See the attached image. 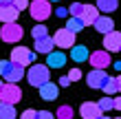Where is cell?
Instances as JSON below:
<instances>
[{"label":"cell","instance_id":"obj_1","mask_svg":"<svg viewBox=\"0 0 121 119\" xmlns=\"http://www.w3.org/2000/svg\"><path fill=\"white\" fill-rule=\"evenodd\" d=\"M0 77H4L11 84H18L24 77V66H20V64H16V62H11V60L9 62L2 60L0 62Z\"/></svg>","mask_w":121,"mask_h":119},{"label":"cell","instance_id":"obj_2","mask_svg":"<svg viewBox=\"0 0 121 119\" xmlns=\"http://www.w3.org/2000/svg\"><path fill=\"white\" fill-rule=\"evenodd\" d=\"M26 79H29L31 86H42V84L51 82V73H48V66L46 64H33L26 73Z\"/></svg>","mask_w":121,"mask_h":119},{"label":"cell","instance_id":"obj_3","mask_svg":"<svg viewBox=\"0 0 121 119\" xmlns=\"http://www.w3.org/2000/svg\"><path fill=\"white\" fill-rule=\"evenodd\" d=\"M26 9L31 11V18L38 20V22H44V20H48V16L53 13L51 2H48V0H33V2L26 7Z\"/></svg>","mask_w":121,"mask_h":119},{"label":"cell","instance_id":"obj_4","mask_svg":"<svg viewBox=\"0 0 121 119\" xmlns=\"http://www.w3.org/2000/svg\"><path fill=\"white\" fill-rule=\"evenodd\" d=\"M20 99H22V90H20L18 84H11V82L2 84V88H0V101H2V104L16 106Z\"/></svg>","mask_w":121,"mask_h":119},{"label":"cell","instance_id":"obj_5","mask_svg":"<svg viewBox=\"0 0 121 119\" xmlns=\"http://www.w3.org/2000/svg\"><path fill=\"white\" fill-rule=\"evenodd\" d=\"M24 35L22 26L16 24V22H9V24H2V29H0V38H2V42H20Z\"/></svg>","mask_w":121,"mask_h":119},{"label":"cell","instance_id":"obj_6","mask_svg":"<svg viewBox=\"0 0 121 119\" xmlns=\"http://www.w3.org/2000/svg\"><path fill=\"white\" fill-rule=\"evenodd\" d=\"M11 62H16V64H20V66L33 64L35 62V53H31L26 46H16L11 51Z\"/></svg>","mask_w":121,"mask_h":119},{"label":"cell","instance_id":"obj_7","mask_svg":"<svg viewBox=\"0 0 121 119\" xmlns=\"http://www.w3.org/2000/svg\"><path fill=\"white\" fill-rule=\"evenodd\" d=\"M53 44L55 46H60V48H70L75 44V33H70L68 29H60V31H55V35H53Z\"/></svg>","mask_w":121,"mask_h":119},{"label":"cell","instance_id":"obj_8","mask_svg":"<svg viewBox=\"0 0 121 119\" xmlns=\"http://www.w3.org/2000/svg\"><path fill=\"white\" fill-rule=\"evenodd\" d=\"M88 62L92 64V68H104L106 66H110V55H108V51H92L90 55H88Z\"/></svg>","mask_w":121,"mask_h":119},{"label":"cell","instance_id":"obj_9","mask_svg":"<svg viewBox=\"0 0 121 119\" xmlns=\"http://www.w3.org/2000/svg\"><path fill=\"white\" fill-rule=\"evenodd\" d=\"M106 79H108V75H106V71H101V68H92L86 75V82H88L90 88H104Z\"/></svg>","mask_w":121,"mask_h":119},{"label":"cell","instance_id":"obj_10","mask_svg":"<svg viewBox=\"0 0 121 119\" xmlns=\"http://www.w3.org/2000/svg\"><path fill=\"white\" fill-rule=\"evenodd\" d=\"M104 46H106V51H121V33L115 31V29H112L110 33H106Z\"/></svg>","mask_w":121,"mask_h":119},{"label":"cell","instance_id":"obj_11","mask_svg":"<svg viewBox=\"0 0 121 119\" xmlns=\"http://www.w3.org/2000/svg\"><path fill=\"white\" fill-rule=\"evenodd\" d=\"M18 16H20V11L16 9L13 4H0V22L2 24H9V22H16L18 20Z\"/></svg>","mask_w":121,"mask_h":119},{"label":"cell","instance_id":"obj_12","mask_svg":"<svg viewBox=\"0 0 121 119\" xmlns=\"http://www.w3.org/2000/svg\"><path fill=\"white\" fill-rule=\"evenodd\" d=\"M79 113H82L84 119H97V117H101V110H99L97 101H84L82 108H79Z\"/></svg>","mask_w":121,"mask_h":119},{"label":"cell","instance_id":"obj_13","mask_svg":"<svg viewBox=\"0 0 121 119\" xmlns=\"http://www.w3.org/2000/svg\"><path fill=\"white\" fill-rule=\"evenodd\" d=\"M92 26H95L99 33H104V35H106V33H110L112 29H115V22H112L110 16H97V20L92 22Z\"/></svg>","mask_w":121,"mask_h":119},{"label":"cell","instance_id":"obj_14","mask_svg":"<svg viewBox=\"0 0 121 119\" xmlns=\"http://www.w3.org/2000/svg\"><path fill=\"white\" fill-rule=\"evenodd\" d=\"M64 64H66V53L62 51H51L46 55V66L48 68H62Z\"/></svg>","mask_w":121,"mask_h":119},{"label":"cell","instance_id":"obj_15","mask_svg":"<svg viewBox=\"0 0 121 119\" xmlns=\"http://www.w3.org/2000/svg\"><path fill=\"white\" fill-rule=\"evenodd\" d=\"M97 16H99V9H97L95 4H84V11H82V18L79 20L84 22V26H86V24H92V22H95Z\"/></svg>","mask_w":121,"mask_h":119},{"label":"cell","instance_id":"obj_16","mask_svg":"<svg viewBox=\"0 0 121 119\" xmlns=\"http://www.w3.org/2000/svg\"><path fill=\"white\" fill-rule=\"evenodd\" d=\"M88 48L84 44H73L70 46V60L73 62H88Z\"/></svg>","mask_w":121,"mask_h":119},{"label":"cell","instance_id":"obj_17","mask_svg":"<svg viewBox=\"0 0 121 119\" xmlns=\"http://www.w3.org/2000/svg\"><path fill=\"white\" fill-rule=\"evenodd\" d=\"M40 97H42V99H46V101L57 99V86H55L53 82L42 84V86H40Z\"/></svg>","mask_w":121,"mask_h":119},{"label":"cell","instance_id":"obj_18","mask_svg":"<svg viewBox=\"0 0 121 119\" xmlns=\"http://www.w3.org/2000/svg\"><path fill=\"white\" fill-rule=\"evenodd\" d=\"M53 38L51 35H44V38H40V40H35V51L38 53H44V55H48L53 51Z\"/></svg>","mask_w":121,"mask_h":119},{"label":"cell","instance_id":"obj_19","mask_svg":"<svg viewBox=\"0 0 121 119\" xmlns=\"http://www.w3.org/2000/svg\"><path fill=\"white\" fill-rule=\"evenodd\" d=\"M97 9L99 11H104V13H112L119 7V0H97Z\"/></svg>","mask_w":121,"mask_h":119},{"label":"cell","instance_id":"obj_20","mask_svg":"<svg viewBox=\"0 0 121 119\" xmlns=\"http://www.w3.org/2000/svg\"><path fill=\"white\" fill-rule=\"evenodd\" d=\"M0 119H16V108H13L11 104L0 101Z\"/></svg>","mask_w":121,"mask_h":119},{"label":"cell","instance_id":"obj_21","mask_svg":"<svg viewBox=\"0 0 121 119\" xmlns=\"http://www.w3.org/2000/svg\"><path fill=\"white\" fill-rule=\"evenodd\" d=\"M104 93L106 95H117L119 90H117V79L115 77H110L108 75V79H106V84H104Z\"/></svg>","mask_w":121,"mask_h":119},{"label":"cell","instance_id":"obj_22","mask_svg":"<svg viewBox=\"0 0 121 119\" xmlns=\"http://www.w3.org/2000/svg\"><path fill=\"white\" fill-rule=\"evenodd\" d=\"M66 29H68L70 33H77L79 29H84V22H82L79 18H73V16H70V20L66 22Z\"/></svg>","mask_w":121,"mask_h":119},{"label":"cell","instance_id":"obj_23","mask_svg":"<svg viewBox=\"0 0 121 119\" xmlns=\"http://www.w3.org/2000/svg\"><path fill=\"white\" fill-rule=\"evenodd\" d=\"M97 106H99V110H101V113H108V110H112V97H110V95L101 97V101H97Z\"/></svg>","mask_w":121,"mask_h":119},{"label":"cell","instance_id":"obj_24","mask_svg":"<svg viewBox=\"0 0 121 119\" xmlns=\"http://www.w3.org/2000/svg\"><path fill=\"white\" fill-rule=\"evenodd\" d=\"M31 35H33L35 40H40V38L48 35V31H46V26H44V24H35L33 29H31Z\"/></svg>","mask_w":121,"mask_h":119},{"label":"cell","instance_id":"obj_25","mask_svg":"<svg viewBox=\"0 0 121 119\" xmlns=\"http://www.w3.org/2000/svg\"><path fill=\"white\" fill-rule=\"evenodd\" d=\"M57 119H73V108L70 106H60L57 108Z\"/></svg>","mask_w":121,"mask_h":119},{"label":"cell","instance_id":"obj_26","mask_svg":"<svg viewBox=\"0 0 121 119\" xmlns=\"http://www.w3.org/2000/svg\"><path fill=\"white\" fill-rule=\"evenodd\" d=\"M82 11H84V4L82 2H73V4L68 7V13L73 18H82Z\"/></svg>","mask_w":121,"mask_h":119},{"label":"cell","instance_id":"obj_27","mask_svg":"<svg viewBox=\"0 0 121 119\" xmlns=\"http://www.w3.org/2000/svg\"><path fill=\"white\" fill-rule=\"evenodd\" d=\"M66 77H68L70 82H77V79H82V71H79V68H73V71H68Z\"/></svg>","mask_w":121,"mask_h":119},{"label":"cell","instance_id":"obj_28","mask_svg":"<svg viewBox=\"0 0 121 119\" xmlns=\"http://www.w3.org/2000/svg\"><path fill=\"white\" fill-rule=\"evenodd\" d=\"M35 119H55L53 113H48V110H38L35 113Z\"/></svg>","mask_w":121,"mask_h":119},{"label":"cell","instance_id":"obj_29","mask_svg":"<svg viewBox=\"0 0 121 119\" xmlns=\"http://www.w3.org/2000/svg\"><path fill=\"white\" fill-rule=\"evenodd\" d=\"M13 7H16L18 11H24L26 7H29V0H13Z\"/></svg>","mask_w":121,"mask_h":119},{"label":"cell","instance_id":"obj_30","mask_svg":"<svg viewBox=\"0 0 121 119\" xmlns=\"http://www.w3.org/2000/svg\"><path fill=\"white\" fill-rule=\"evenodd\" d=\"M35 113H38V110L29 108V110H24V113H22V117H20V119H35Z\"/></svg>","mask_w":121,"mask_h":119},{"label":"cell","instance_id":"obj_31","mask_svg":"<svg viewBox=\"0 0 121 119\" xmlns=\"http://www.w3.org/2000/svg\"><path fill=\"white\" fill-rule=\"evenodd\" d=\"M70 84H73V82H70V79L66 77V75H64V77H60V86H64V88H68Z\"/></svg>","mask_w":121,"mask_h":119},{"label":"cell","instance_id":"obj_32","mask_svg":"<svg viewBox=\"0 0 121 119\" xmlns=\"http://www.w3.org/2000/svg\"><path fill=\"white\" fill-rule=\"evenodd\" d=\"M112 108H117V110H121V95L117 97V99H112Z\"/></svg>","mask_w":121,"mask_h":119},{"label":"cell","instance_id":"obj_33","mask_svg":"<svg viewBox=\"0 0 121 119\" xmlns=\"http://www.w3.org/2000/svg\"><path fill=\"white\" fill-rule=\"evenodd\" d=\"M55 16H60V18H66V9H64V7H60V9H55Z\"/></svg>","mask_w":121,"mask_h":119},{"label":"cell","instance_id":"obj_34","mask_svg":"<svg viewBox=\"0 0 121 119\" xmlns=\"http://www.w3.org/2000/svg\"><path fill=\"white\" fill-rule=\"evenodd\" d=\"M115 79H117V90H119V93H121V73L117 75V77H115Z\"/></svg>","mask_w":121,"mask_h":119},{"label":"cell","instance_id":"obj_35","mask_svg":"<svg viewBox=\"0 0 121 119\" xmlns=\"http://www.w3.org/2000/svg\"><path fill=\"white\" fill-rule=\"evenodd\" d=\"M0 4H2V7L4 4H13V0H0Z\"/></svg>","mask_w":121,"mask_h":119},{"label":"cell","instance_id":"obj_36","mask_svg":"<svg viewBox=\"0 0 121 119\" xmlns=\"http://www.w3.org/2000/svg\"><path fill=\"white\" fill-rule=\"evenodd\" d=\"M115 68H117V73H121V62H115Z\"/></svg>","mask_w":121,"mask_h":119},{"label":"cell","instance_id":"obj_37","mask_svg":"<svg viewBox=\"0 0 121 119\" xmlns=\"http://www.w3.org/2000/svg\"><path fill=\"white\" fill-rule=\"evenodd\" d=\"M97 119H110V117H104V115H101V117H97Z\"/></svg>","mask_w":121,"mask_h":119},{"label":"cell","instance_id":"obj_38","mask_svg":"<svg viewBox=\"0 0 121 119\" xmlns=\"http://www.w3.org/2000/svg\"><path fill=\"white\" fill-rule=\"evenodd\" d=\"M48 2H60V0H48Z\"/></svg>","mask_w":121,"mask_h":119},{"label":"cell","instance_id":"obj_39","mask_svg":"<svg viewBox=\"0 0 121 119\" xmlns=\"http://www.w3.org/2000/svg\"><path fill=\"white\" fill-rule=\"evenodd\" d=\"M0 88H2V82H0Z\"/></svg>","mask_w":121,"mask_h":119},{"label":"cell","instance_id":"obj_40","mask_svg":"<svg viewBox=\"0 0 121 119\" xmlns=\"http://www.w3.org/2000/svg\"><path fill=\"white\" fill-rule=\"evenodd\" d=\"M117 119H121V117H117Z\"/></svg>","mask_w":121,"mask_h":119}]
</instances>
